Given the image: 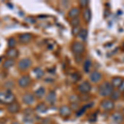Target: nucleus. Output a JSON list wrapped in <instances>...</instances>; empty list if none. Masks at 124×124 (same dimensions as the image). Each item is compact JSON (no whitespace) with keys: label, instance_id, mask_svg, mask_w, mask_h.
Listing matches in <instances>:
<instances>
[{"label":"nucleus","instance_id":"nucleus-24","mask_svg":"<svg viewBox=\"0 0 124 124\" xmlns=\"http://www.w3.org/2000/svg\"><path fill=\"white\" fill-rule=\"evenodd\" d=\"M91 17H92V15H91V11L89 8H86L85 13H84V18L85 19V21H87L88 23L90 22L91 20Z\"/></svg>","mask_w":124,"mask_h":124},{"label":"nucleus","instance_id":"nucleus-14","mask_svg":"<svg viewBox=\"0 0 124 124\" xmlns=\"http://www.w3.org/2000/svg\"><path fill=\"white\" fill-rule=\"evenodd\" d=\"M79 13H80V10L78 8H71L68 14H69L70 17L74 19V18H77V17H79Z\"/></svg>","mask_w":124,"mask_h":124},{"label":"nucleus","instance_id":"nucleus-27","mask_svg":"<svg viewBox=\"0 0 124 124\" xmlns=\"http://www.w3.org/2000/svg\"><path fill=\"white\" fill-rule=\"evenodd\" d=\"M16 44H17V41L14 38H9L8 41V45L9 48H13L15 47Z\"/></svg>","mask_w":124,"mask_h":124},{"label":"nucleus","instance_id":"nucleus-34","mask_svg":"<svg viewBox=\"0 0 124 124\" xmlns=\"http://www.w3.org/2000/svg\"><path fill=\"white\" fill-rule=\"evenodd\" d=\"M1 113H2V110H1V109H0V114H1Z\"/></svg>","mask_w":124,"mask_h":124},{"label":"nucleus","instance_id":"nucleus-23","mask_svg":"<svg viewBox=\"0 0 124 124\" xmlns=\"http://www.w3.org/2000/svg\"><path fill=\"white\" fill-rule=\"evenodd\" d=\"M121 96V93H120L119 90H115L113 91V93L110 94V98H111V100L112 101H117V99L120 98Z\"/></svg>","mask_w":124,"mask_h":124},{"label":"nucleus","instance_id":"nucleus-22","mask_svg":"<svg viewBox=\"0 0 124 124\" xmlns=\"http://www.w3.org/2000/svg\"><path fill=\"white\" fill-rule=\"evenodd\" d=\"M36 109L39 112V113H45L47 111V105L45 103H41L39 104H37Z\"/></svg>","mask_w":124,"mask_h":124},{"label":"nucleus","instance_id":"nucleus-11","mask_svg":"<svg viewBox=\"0 0 124 124\" xmlns=\"http://www.w3.org/2000/svg\"><path fill=\"white\" fill-rule=\"evenodd\" d=\"M18 51L16 49L15 47L13 48H9L8 50L7 51V53H6V55L8 57V59H12V60H14L15 58H17L18 56Z\"/></svg>","mask_w":124,"mask_h":124},{"label":"nucleus","instance_id":"nucleus-20","mask_svg":"<svg viewBox=\"0 0 124 124\" xmlns=\"http://www.w3.org/2000/svg\"><path fill=\"white\" fill-rule=\"evenodd\" d=\"M122 81H123L122 78H120V77H114V78H113V79H112L111 85H113V87L117 88V87H119L120 85H121Z\"/></svg>","mask_w":124,"mask_h":124},{"label":"nucleus","instance_id":"nucleus-28","mask_svg":"<svg viewBox=\"0 0 124 124\" xmlns=\"http://www.w3.org/2000/svg\"><path fill=\"white\" fill-rule=\"evenodd\" d=\"M89 107V105H85V106H84L82 108H80L79 110V111L77 112V113H76V115L78 116V117H79V116H82L85 113V110L87 109V108Z\"/></svg>","mask_w":124,"mask_h":124},{"label":"nucleus","instance_id":"nucleus-25","mask_svg":"<svg viewBox=\"0 0 124 124\" xmlns=\"http://www.w3.org/2000/svg\"><path fill=\"white\" fill-rule=\"evenodd\" d=\"M79 37L83 40L84 41H86L87 40V37H88V31L87 30L85 29H81L79 32Z\"/></svg>","mask_w":124,"mask_h":124},{"label":"nucleus","instance_id":"nucleus-32","mask_svg":"<svg viewBox=\"0 0 124 124\" xmlns=\"http://www.w3.org/2000/svg\"><path fill=\"white\" fill-rule=\"evenodd\" d=\"M88 3H89V2H88V1H85V0L79 2V3H80L81 6H85V7H86V5L88 4Z\"/></svg>","mask_w":124,"mask_h":124},{"label":"nucleus","instance_id":"nucleus-13","mask_svg":"<svg viewBox=\"0 0 124 124\" xmlns=\"http://www.w3.org/2000/svg\"><path fill=\"white\" fill-rule=\"evenodd\" d=\"M103 78V75H102L101 73L98 71H94L93 73L90 74V76H89V79L90 80L93 82V83H98L99 81H100Z\"/></svg>","mask_w":124,"mask_h":124},{"label":"nucleus","instance_id":"nucleus-21","mask_svg":"<svg viewBox=\"0 0 124 124\" xmlns=\"http://www.w3.org/2000/svg\"><path fill=\"white\" fill-rule=\"evenodd\" d=\"M33 71H34V73H35V75L37 76V79H41V78H42L44 76V75H45L43 70L41 69V68H40V67L35 68Z\"/></svg>","mask_w":124,"mask_h":124},{"label":"nucleus","instance_id":"nucleus-30","mask_svg":"<svg viewBox=\"0 0 124 124\" xmlns=\"http://www.w3.org/2000/svg\"><path fill=\"white\" fill-rule=\"evenodd\" d=\"M26 22L29 24H33V23H36V20L34 18H32L31 17H27V18H26Z\"/></svg>","mask_w":124,"mask_h":124},{"label":"nucleus","instance_id":"nucleus-19","mask_svg":"<svg viewBox=\"0 0 124 124\" xmlns=\"http://www.w3.org/2000/svg\"><path fill=\"white\" fill-rule=\"evenodd\" d=\"M46 94V89L43 87H40L39 89H37L35 92V95L37 98L38 99H41L42 97H44Z\"/></svg>","mask_w":124,"mask_h":124},{"label":"nucleus","instance_id":"nucleus-33","mask_svg":"<svg viewBox=\"0 0 124 124\" xmlns=\"http://www.w3.org/2000/svg\"><path fill=\"white\" fill-rule=\"evenodd\" d=\"M12 124H20L19 123H17V122H15V123H12Z\"/></svg>","mask_w":124,"mask_h":124},{"label":"nucleus","instance_id":"nucleus-2","mask_svg":"<svg viewBox=\"0 0 124 124\" xmlns=\"http://www.w3.org/2000/svg\"><path fill=\"white\" fill-rule=\"evenodd\" d=\"M113 91V87L111 85V83L106 81L103 82L102 85H100L99 88V94L103 97H107V96H110Z\"/></svg>","mask_w":124,"mask_h":124},{"label":"nucleus","instance_id":"nucleus-26","mask_svg":"<svg viewBox=\"0 0 124 124\" xmlns=\"http://www.w3.org/2000/svg\"><path fill=\"white\" fill-rule=\"evenodd\" d=\"M92 63L90 60H86L85 62V65H84V70L86 73H89V70H90V68H91Z\"/></svg>","mask_w":124,"mask_h":124},{"label":"nucleus","instance_id":"nucleus-12","mask_svg":"<svg viewBox=\"0 0 124 124\" xmlns=\"http://www.w3.org/2000/svg\"><path fill=\"white\" fill-rule=\"evenodd\" d=\"M19 110L20 105L17 103H16V102H13V103L8 105V111L11 113H17L19 112Z\"/></svg>","mask_w":124,"mask_h":124},{"label":"nucleus","instance_id":"nucleus-8","mask_svg":"<svg viewBox=\"0 0 124 124\" xmlns=\"http://www.w3.org/2000/svg\"><path fill=\"white\" fill-rule=\"evenodd\" d=\"M23 101L25 104H27V105L32 104L34 102H35V97H34V95L32 93H25L23 97Z\"/></svg>","mask_w":124,"mask_h":124},{"label":"nucleus","instance_id":"nucleus-1","mask_svg":"<svg viewBox=\"0 0 124 124\" xmlns=\"http://www.w3.org/2000/svg\"><path fill=\"white\" fill-rule=\"evenodd\" d=\"M15 100V96L11 91L7 90L5 92H0V103L8 105L13 103Z\"/></svg>","mask_w":124,"mask_h":124},{"label":"nucleus","instance_id":"nucleus-10","mask_svg":"<svg viewBox=\"0 0 124 124\" xmlns=\"http://www.w3.org/2000/svg\"><path fill=\"white\" fill-rule=\"evenodd\" d=\"M60 115L63 117H68L71 115V109L68 106H62L60 108Z\"/></svg>","mask_w":124,"mask_h":124},{"label":"nucleus","instance_id":"nucleus-6","mask_svg":"<svg viewBox=\"0 0 124 124\" xmlns=\"http://www.w3.org/2000/svg\"><path fill=\"white\" fill-rule=\"evenodd\" d=\"M72 51L77 55H80L81 53L84 52L85 51V46L81 42H75L72 45Z\"/></svg>","mask_w":124,"mask_h":124},{"label":"nucleus","instance_id":"nucleus-16","mask_svg":"<svg viewBox=\"0 0 124 124\" xmlns=\"http://www.w3.org/2000/svg\"><path fill=\"white\" fill-rule=\"evenodd\" d=\"M112 119L116 123H120L123 120V115L120 113H114L112 115Z\"/></svg>","mask_w":124,"mask_h":124},{"label":"nucleus","instance_id":"nucleus-3","mask_svg":"<svg viewBox=\"0 0 124 124\" xmlns=\"http://www.w3.org/2000/svg\"><path fill=\"white\" fill-rule=\"evenodd\" d=\"M31 65V61L29 58H24V59L21 60L19 61L18 65H17V67H18L19 70H26Z\"/></svg>","mask_w":124,"mask_h":124},{"label":"nucleus","instance_id":"nucleus-35","mask_svg":"<svg viewBox=\"0 0 124 124\" xmlns=\"http://www.w3.org/2000/svg\"><path fill=\"white\" fill-rule=\"evenodd\" d=\"M123 114H124V108L123 109Z\"/></svg>","mask_w":124,"mask_h":124},{"label":"nucleus","instance_id":"nucleus-17","mask_svg":"<svg viewBox=\"0 0 124 124\" xmlns=\"http://www.w3.org/2000/svg\"><path fill=\"white\" fill-rule=\"evenodd\" d=\"M14 60H12V59H8L6 60V61L3 62V67L4 68V69H10V68H12L14 65Z\"/></svg>","mask_w":124,"mask_h":124},{"label":"nucleus","instance_id":"nucleus-31","mask_svg":"<svg viewBox=\"0 0 124 124\" xmlns=\"http://www.w3.org/2000/svg\"><path fill=\"white\" fill-rule=\"evenodd\" d=\"M119 91L121 92V91H124V80L122 81V83H121V85H120L119 86Z\"/></svg>","mask_w":124,"mask_h":124},{"label":"nucleus","instance_id":"nucleus-9","mask_svg":"<svg viewBox=\"0 0 124 124\" xmlns=\"http://www.w3.org/2000/svg\"><path fill=\"white\" fill-rule=\"evenodd\" d=\"M32 39V35L31 33H23L19 36V41L22 44H27Z\"/></svg>","mask_w":124,"mask_h":124},{"label":"nucleus","instance_id":"nucleus-29","mask_svg":"<svg viewBox=\"0 0 124 124\" xmlns=\"http://www.w3.org/2000/svg\"><path fill=\"white\" fill-rule=\"evenodd\" d=\"M79 23H80V21H79V19L78 18V17L77 18H74V19H72V21H71V25L75 27H77L79 25Z\"/></svg>","mask_w":124,"mask_h":124},{"label":"nucleus","instance_id":"nucleus-4","mask_svg":"<svg viewBox=\"0 0 124 124\" xmlns=\"http://www.w3.org/2000/svg\"><path fill=\"white\" fill-rule=\"evenodd\" d=\"M101 107L106 111H111L114 108V103L111 99H104L101 102Z\"/></svg>","mask_w":124,"mask_h":124},{"label":"nucleus","instance_id":"nucleus-5","mask_svg":"<svg viewBox=\"0 0 124 124\" xmlns=\"http://www.w3.org/2000/svg\"><path fill=\"white\" fill-rule=\"evenodd\" d=\"M31 82V79L29 75H23V76H22L18 79V85L20 87L26 88L30 85Z\"/></svg>","mask_w":124,"mask_h":124},{"label":"nucleus","instance_id":"nucleus-18","mask_svg":"<svg viewBox=\"0 0 124 124\" xmlns=\"http://www.w3.org/2000/svg\"><path fill=\"white\" fill-rule=\"evenodd\" d=\"M34 121L33 113H27L26 112L25 116H24V122L27 123H32Z\"/></svg>","mask_w":124,"mask_h":124},{"label":"nucleus","instance_id":"nucleus-7","mask_svg":"<svg viewBox=\"0 0 124 124\" xmlns=\"http://www.w3.org/2000/svg\"><path fill=\"white\" fill-rule=\"evenodd\" d=\"M91 90V85L88 81H85L79 86V91L83 94H86Z\"/></svg>","mask_w":124,"mask_h":124},{"label":"nucleus","instance_id":"nucleus-15","mask_svg":"<svg viewBox=\"0 0 124 124\" xmlns=\"http://www.w3.org/2000/svg\"><path fill=\"white\" fill-rule=\"evenodd\" d=\"M46 101L49 103H51V104L55 103V101H56V94H55V92L51 91L49 93H48L46 95Z\"/></svg>","mask_w":124,"mask_h":124}]
</instances>
